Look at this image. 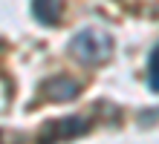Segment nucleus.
<instances>
[{
    "label": "nucleus",
    "mask_w": 159,
    "mask_h": 144,
    "mask_svg": "<svg viewBox=\"0 0 159 144\" xmlns=\"http://www.w3.org/2000/svg\"><path fill=\"white\" fill-rule=\"evenodd\" d=\"M70 55L84 66H98L113 55V37L98 26H87L70 41Z\"/></svg>",
    "instance_id": "nucleus-1"
},
{
    "label": "nucleus",
    "mask_w": 159,
    "mask_h": 144,
    "mask_svg": "<svg viewBox=\"0 0 159 144\" xmlns=\"http://www.w3.org/2000/svg\"><path fill=\"white\" fill-rule=\"evenodd\" d=\"M84 133H90V121L84 115H67L58 118L55 124H46L41 130V138H55V141H67V138H78Z\"/></svg>",
    "instance_id": "nucleus-2"
},
{
    "label": "nucleus",
    "mask_w": 159,
    "mask_h": 144,
    "mask_svg": "<svg viewBox=\"0 0 159 144\" xmlns=\"http://www.w3.org/2000/svg\"><path fill=\"white\" fill-rule=\"evenodd\" d=\"M78 92H81V86L72 78H64V75H58V78H52V81L43 84V95L49 101H72Z\"/></svg>",
    "instance_id": "nucleus-3"
},
{
    "label": "nucleus",
    "mask_w": 159,
    "mask_h": 144,
    "mask_svg": "<svg viewBox=\"0 0 159 144\" xmlns=\"http://www.w3.org/2000/svg\"><path fill=\"white\" fill-rule=\"evenodd\" d=\"M32 15L43 26H55L64 15V0H32Z\"/></svg>",
    "instance_id": "nucleus-4"
},
{
    "label": "nucleus",
    "mask_w": 159,
    "mask_h": 144,
    "mask_svg": "<svg viewBox=\"0 0 159 144\" xmlns=\"http://www.w3.org/2000/svg\"><path fill=\"white\" fill-rule=\"evenodd\" d=\"M156 58H159V49H151V61H148V86H151V92L159 89V81H156Z\"/></svg>",
    "instance_id": "nucleus-5"
}]
</instances>
